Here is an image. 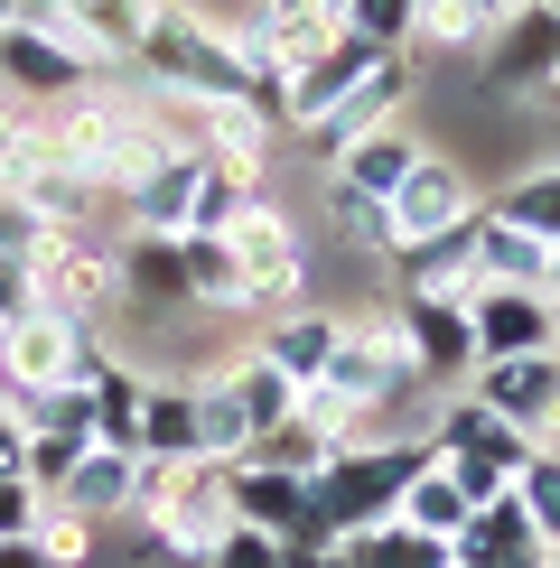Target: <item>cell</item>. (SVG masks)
Returning <instances> with one entry per match:
<instances>
[{"label":"cell","instance_id":"1","mask_svg":"<svg viewBox=\"0 0 560 568\" xmlns=\"http://www.w3.org/2000/svg\"><path fill=\"white\" fill-rule=\"evenodd\" d=\"M140 75H150V93H169V103H252V75L243 47H233V19L216 10H187V0H159L150 29H140Z\"/></svg>","mask_w":560,"mask_h":568},{"label":"cell","instance_id":"2","mask_svg":"<svg viewBox=\"0 0 560 568\" xmlns=\"http://www.w3.org/2000/svg\"><path fill=\"white\" fill-rule=\"evenodd\" d=\"M439 447L430 438H373V447H346L327 476H309V531H299V550H337L346 531L364 523H392L402 513L411 476H430Z\"/></svg>","mask_w":560,"mask_h":568},{"label":"cell","instance_id":"3","mask_svg":"<svg viewBox=\"0 0 560 568\" xmlns=\"http://www.w3.org/2000/svg\"><path fill=\"white\" fill-rule=\"evenodd\" d=\"M47 140H57V159L76 178H93L103 196H122V186L140 178V169H159L169 159V122H159V93L150 103H122V93H76V103L47 122Z\"/></svg>","mask_w":560,"mask_h":568},{"label":"cell","instance_id":"4","mask_svg":"<svg viewBox=\"0 0 560 568\" xmlns=\"http://www.w3.org/2000/svg\"><path fill=\"white\" fill-rule=\"evenodd\" d=\"M411 383H420V364H411V336H402V307H346L318 392H337L346 410L364 419V447H373V419H383Z\"/></svg>","mask_w":560,"mask_h":568},{"label":"cell","instance_id":"5","mask_svg":"<svg viewBox=\"0 0 560 568\" xmlns=\"http://www.w3.org/2000/svg\"><path fill=\"white\" fill-rule=\"evenodd\" d=\"M224 243H233V262H243V317L271 326V317H290V307H309V243H299V215L271 186L233 215Z\"/></svg>","mask_w":560,"mask_h":568},{"label":"cell","instance_id":"6","mask_svg":"<svg viewBox=\"0 0 560 568\" xmlns=\"http://www.w3.org/2000/svg\"><path fill=\"white\" fill-rule=\"evenodd\" d=\"M430 447H439V466L458 476L467 504H496V494L523 476V457H532V438H523V429H504V419L486 410L477 392H449V400L430 410Z\"/></svg>","mask_w":560,"mask_h":568},{"label":"cell","instance_id":"7","mask_svg":"<svg viewBox=\"0 0 560 568\" xmlns=\"http://www.w3.org/2000/svg\"><path fill=\"white\" fill-rule=\"evenodd\" d=\"M0 84L29 93V103H76V93L103 84V65L66 38V10H57V0H29V10L0 29Z\"/></svg>","mask_w":560,"mask_h":568},{"label":"cell","instance_id":"8","mask_svg":"<svg viewBox=\"0 0 560 568\" xmlns=\"http://www.w3.org/2000/svg\"><path fill=\"white\" fill-rule=\"evenodd\" d=\"M420 84H430V57H411V47H392V57H373L364 75H356V93H346L327 122H309L299 131V150L318 159V169H337L346 150H356L364 131H383V122H402V103H420Z\"/></svg>","mask_w":560,"mask_h":568},{"label":"cell","instance_id":"9","mask_svg":"<svg viewBox=\"0 0 560 568\" xmlns=\"http://www.w3.org/2000/svg\"><path fill=\"white\" fill-rule=\"evenodd\" d=\"M93 364H103V336L76 326V317H57V307L0 326V392H66V383L84 392Z\"/></svg>","mask_w":560,"mask_h":568},{"label":"cell","instance_id":"10","mask_svg":"<svg viewBox=\"0 0 560 568\" xmlns=\"http://www.w3.org/2000/svg\"><path fill=\"white\" fill-rule=\"evenodd\" d=\"M383 215H392V252H411V243H439V233H467V224L486 215V196H477V178H467V159L420 150Z\"/></svg>","mask_w":560,"mask_h":568},{"label":"cell","instance_id":"11","mask_svg":"<svg viewBox=\"0 0 560 568\" xmlns=\"http://www.w3.org/2000/svg\"><path fill=\"white\" fill-rule=\"evenodd\" d=\"M131 290H122V252L103 243V233H47V252H38V307H57V317H112Z\"/></svg>","mask_w":560,"mask_h":568},{"label":"cell","instance_id":"12","mask_svg":"<svg viewBox=\"0 0 560 568\" xmlns=\"http://www.w3.org/2000/svg\"><path fill=\"white\" fill-rule=\"evenodd\" d=\"M467 392H477L504 429H523L532 447H560V364H551V354H504V364H477V373H467Z\"/></svg>","mask_w":560,"mask_h":568},{"label":"cell","instance_id":"13","mask_svg":"<svg viewBox=\"0 0 560 568\" xmlns=\"http://www.w3.org/2000/svg\"><path fill=\"white\" fill-rule=\"evenodd\" d=\"M10 196H19V205H38V224H47V233H93V224H103V205H112L93 178H76V169L57 159L47 122H38V140H29V150H19V169H10Z\"/></svg>","mask_w":560,"mask_h":568},{"label":"cell","instance_id":"14","mask_svg":"<svg viewBox=\"0 0 560 568\" xmlns=\"http://www.w3.org/2000/svg\"><path fill=\"white\" fill-rule=\"evenodd\" d=\"M477 57H486V84H496V93H523V103L542 112V93H551V75H560V19L523 0L504 29L477 38Z\"/></svg>","mask_w":560,"mask_h":568},{"label":"cell","instance_id":"15","mask_svg":"<svg viewBox=\"0 0 560 568\" xmlns=\"http://www.w3.org/2000/svg\"><path fill=\"white\" fill-rule=\"evenodd\" d=\"M467 336H477V364H504V354H551L560 317L542 290H504V280H477L467 290Z\"/></svg>","mask_w":560,"mask_h":568},{"label":"cell","instance_id":"16","mask_svg":"<svg viewBox=\"0 0 560 568\" xmlns=\"http://www.w3.org/2000/svg\"><path fill=\"white\" fill-rule=\"evenodd\" d=\"M252 38H262V65L280 84L299 75V65H318L327 47L346 38V0H252Z\"/></svg>","mask_w":560,"mask_h":568},{"label":"cell","instance_id":"17","mask_svg":"<svg viewBox=\"0 0 560 568\" xmlns=\"http://www.w3.org/2000/svg\"><path fill=\"white\" fill-rule=\"evenodd\" d=\"M224 504H233V523L290 540V550H299V531H309V476H280V466H262V457L224 466Z\"/></svg>","mask_w":560,"mask_h":568},{"label":"cell","instance_id":"18","mask_svg":"<svg viewBox=\"0 0 560 568\" xmlns=\"http://www.w3.org/2000/svg\"><path fill=\"white\" fill-rule=\"evenodd\" d=\"M420 383H467L477 373V336H467V298H392Z\"/></svg>","mask_w":560,"mask_h":568},{"label":"cell","instance_id":"19","mask_svg":"<svg viewBox=\"0 0 560 568\" xmlns=\"http://www.w3.org/2000/svg\"><path fill=\"white\" fill-rule=\"evenodd\" d=\"M112 215H122V233H187V215H197V159L169 150L159 169H140L112 196Z\"/></svg>","mask_w":560,"mask_h":568},{"label":"cell","instance_id":"20","mask_svg":"<svg viewBox=\"0 0 560 568\" xmlns=\"http://www.w3.org/2000/svg\"><path fill=\"white\" fill-rule=\"evenodd\" d=\"M458 559H467V568H551V540L532 531V513L513 504V494H496V504H477V513H467Z\"/></svg>","mask_w":560,"mask_h":568},{"label":"cell","instance_id":"21","mask_svg":"<svg viewBox=\"0 0 560 568\" xmlns=\"http://www.w3.org/2000/svg\"><path fill=\"white\" fill-rule=\"evenodd\" d=\"M411 159H420L411 122H383V131H364L356 150H346L337 169H318V178H327V186H346V196H373V205H392V186L411 178Z\"/></svg>","mask_w":560,"mask_h":568},{"label":"cell","instance_id":"22","mask_svg":"<svg viewBox=\"0 0 560 568\" xmlns=\"http://www.w3.org/2000/svg\"><path fill=\"white\" fill-rule=\"evenodd\" d=\"M467 262H477V280H504V290H542V280H551V243H532L523 224H504L496 205H486V215L467 224Z\"/></svg>","mask_w":560,"mask_h":568},{"label":"cell","instance_id":"23","mask_svg":"<svg viewBox=\"0 0 560 568\" xmlns=\"http://www.w3.org/2000/svg\"><path fill=\"white\" fill-rule=\"evenodd\" d=\"M122 290L140 307H197L187 298V233H122Z\"/></svg>","mask_w":560,"mask_h":568},{"label":"cell","instance_id":"24","mask_svg":"<svg viewBox=\"0 0 560 568\" xmlns=\"http://www.w3.org/2000/svg\"><path fill=\"white\" fill-rule=\"evenodd\" d=\"M131 457H159V466H206L197 457V383H159L140 392V447Z\"/></svg>","mask_w":560,"mask_h":568},{"label":"cell","instance_id":"25","mask_svg":"<svg viewBox=\"0 0 560 568\" xmlns=\"http://www.w3.org/2000/svg\"><path fill=\"white\" fill-rule=\"evenodd\" d=\"M150 10H159V0H76V10H66V38H76L84 57L103 65V84H112V65H131V57H140V29H150Z\"/></svg>","mask_w":560,"mask_h":568},{"label":"cell","instance_id":"26","mask_svg":"<svg viewBox=\"0 0 560 568\" xmlns=\"http://www.w3.org/2000/svg\"><path fill=\"white\" fill-rule=\"evenodd\" d=\"M252 354H262V364H280L299 392L327 383V354H337V307H290V317H271Z\"/></svg>","mask_w":560,"mask_h":568},{"label":"cell","instance_id":"27","mask_svg":"<svg viewBox=\"0 0 560 568\" xmlns=\"http://www.w3.org/2000/svg\"><path fill=\"white\" fill-rule=\"evenodd\" d=\"M131 485H140V457H131V447H84V466L66 476L57 504H76L84 523H122V513H131Z\"/></svg>","mask_w":560,"mask_h":568},{"label":"cell","instance_id":"28","mask_svg":"<svg viewBox=\"0 0 560 568\" xmlns=\"http://www.w3.org/2000/svg\"><path fill=\"white\" fill-rule=\"evenodd\" d=\"M140 392H150V373H140V364H122V354L93 364V383H84V400H93V447H140Z\"/></svg>","mask_w":560,"mask_h":568},{"label":"cell","instance_id":"29","mask_svg":"<svg viewBox=\"0 0 560 568\" xmlns=\"http://www.w3.org/2000/svg\"><path fill=\"white\" fill-rule=\"evenodd\" d=\"M392 271H402V298H467V290H477L467 233H439V243H411V252H392Z\"/></svg>","mask_w":560,"mask_h":568},{"label":"cell","instance_id":"30","mask_svg":"<svg viewBox=\"0 0 560 568\" xmlns=\"http://www.w3.org/2000/svg\"><path fill=\"white\" fill-rule=\"evenodd\" d=\"M496 215H504V224H523L532 243H551V252H560V159H523V169L504 178Z\"/></svg>","mask_w":560,"mask_h":568},{"label":"cell","instance_id":"31","mask_svg":"<svg viewBox=\"0 0 560 568\" xmlns=\"http://www.w3.org/2000/svg\"><path fill=\"white\" fill-rule=\"evenodd\" d=\"M224 392L243 400V419H252V447H262V438L280 429V419L299 410V383H290L280 364H262V354H233V364H224Z\"/></svg>","mask_w":560,"mask_h":568},{"label":"cell","instance_id":"32","mask_svg":"<svg viewBox=\"0 0 560 568\" xmlns=\"http://www.w3.org/2000/svg\"><path fill=\"white\" fill-rule=\"evenodd\" d=\"M197 457L206 466L252 457V419H243V400L224 392V373H197Z\"/></svg>","mask_w":560,"mask_h":568},{"label":"cell","instance_id":"33","mask_svg":"<svg viewBox=\"0 0 560 568\" xmlns=\"http://www.w3.org/2000/svg\"><path fill=\"white\" fill-rule=\"evenodd\" d=\"M337 550L356 559V568H449V559H458L449 540H420L411 523H364V531H346Z\"/></svg>","mask_w":560,"mask_h":568},{"label":"cell","instance_id":"34","mask_svg":"<svg viewBox=\"0 0 560 568\" xmlns=\"http://www.w3.org/2000/svg\"><path fill=\"white\" fill-rule=\"evenodd\" d=\"M252 457H262V466H280V476H327V466L346 457V438L327 429V419H309V410H290V419H280V429H271L262 447H252Z\"/></svg>","mask_w":560,"mask_h":568},{"label":"cell","instance_id":"35","mask_svg":"<svg viewBox=\"0 0 560 568\" xmlns=\"http://www.w3.org/2000/svg\"><path fill=\"white\" fill-rule=\"evenodd\" d=\"M467 513H477V504L458 494V476H449V466H430V476H411V494H402V513H392V523H411L420 540H449V550H458Z\"/></svg>","mask_w":560,"mask_h":568},{"label":"cell","instance_id":"36","mask_svg":"<svg viewBox=\"0 0 560 568\" xmlns=\"http://www.w3.org/2000/svg\"><path fill=\"white\" fill-rule=\"evenodd\" d=\"M187 298H197V307H233V317H243V262H233L224 233H187Z\"/></svg>","mask_w":560,"mask_h":568},{"label":"cell","instance_id":"37","mask_svg":"<svg viewBox=\"0 0 560 568\" xmlns=\"http://www.w3.org/2000/svg\"><path fill=\"white\" fill-rule=\"evenodd\" d=\"M262 196L252 178H233V169H216V159H197V215H187V233H233V215Z\"/></svg>","mask_w":560,"mask_h":568},{"label":"cell","instance_id":"38","mask_svg":"<svg viewBox=\"0 0 560 568\" xmlns=\"http://www.w3.org/2000/svg\"><path fill=\"white\" fill-rule=\"evenodd\" d=\"M504 494L532 513V531H542L551 550H560V447H532V457H523V476H513Z\"/></svg>","mask_w":560,"mask_h":568},{"label":"cell","instance_id":"39","mask_svg":"<svg viewBox=\"0 0 560 568\" xmlns=\"http://www.w3.org/2000/svg\"><path fill=\"white\" fill-rule=\"evenodd\" d=\"M93 531H103V523H84L76 504H38V531H29V540H38L47 568H84V559H93Z\"/></svg>","mask_w":560,"mask_h":568},{"label":"cell","instance_id":"40","mask_svg":"<svg viewBox=\"0 0 560 568\" xmlns=\"http://www.w3.org/2000/svg\"><path fill=\"white\" fill-rule=\"evenodd\" d=\"M458 47H477V19L458 0H411V57H458Z\"/></svg>","mask_w":560,"mask_h":568},{"label":"cell","instance_id":"41","mask_svg":"<svg viewBox=\"0 0 560 568\" xmlns=\"http://www.w3.org/2000/svg\"><path fill=\"white\" fill-rule=\"evenodd\" d=\"M346 38L373 47V57L411 47V0H346Z\"/></svg>","mask_w":560,"mask_h":568},{"label":"cell","instance_id":"42","mask_svg":"<svg viewBox=\"0 0 560 568\" xmlns=\"http://www.w3.org/2000/svg\"><path fill=\"white\" fill-rule=\"evenodd\" d=\"M327 224H337L356 252H383V262H392V215H383L373 196H346V186H327Z\"/></svg>","mask_w":560,"mask_h":568},{"label":"cell","instance_id":"43","mask_svg":"<svg viewBox=\"0 0 560 568\" xmlns=\"http://www.w3.org/2000/svg\"><path fill=\"white\" fill-rule=\"evenodd\" d=\"M84 447H93V438H29V466H19V476H29L47 504H57V494H66V476L84 466Z\"/></svg>","mask_w":560,"mask_h":568},{"label":"cell","instance_id":"44","mask_svg":"<svg viewBox=\"0 0 560 568\" xmlns=\"http://www.w3.org/2000/svg\"><path fill=\"white\" fill-rule=\"evenodd\" d=\"M206 568H290V540H271V531H252V523H233L216 550H206Z\"/></svg>","mask_w":560,"mask_h":568},{"label":"cell","instance_id":"45","mask_svg":"<svg viewBox=\"0 0 560 568\" xmlns=\"http://www.w3.org/2000/svg\"><path fill=\"white\" fill-rule=\"evenodd\" d=\"M47 252V224H38V205H19L10 186H0V262H38Z\"/></svg>","mask_w":560,"mask_h":568},{"label":"cell","instance_id":"46","mask_svg":"<svg viewBox=\"0 0 560 568\" xmlns=\"http://www.w3.org/2000/svg\"><path fill=\"white\" fill-rule=\"evenodd\" d=\"M38 504H47V494L29 476H0V540H29L38 531Z\"/></svg>","mask_w":560,"mask_h":568},{"label":"cell","instance_id":"47","mask_svg":"<svg viewBox=\"0 0 560 568\" xmlns=\"http://www.w3.org/2000/svg\"><path fill=\"white\" fill-rule=\"evenodd\" d=\"M38 317V262H0V326Z\"/></svg>","mask_w":560,"mask_h":568},{"label":"cell","instance_id":"48","mask_svg":"<svg viewBox=\"0 0 560 568\" xmlns=\"http://www.w3.org/2000/svg\"><path fill=\"white\" fill-rule=\"evenodd\" d=\"M29 140H38V122L0 103V186H10V169H19V150H29Z\"/></svg>","mask_w":560,"mask_h":568},{"label":"cell","instance_id":"49","mask_svg":"<svg viewBox=\"0 0 560 568\" xmlns=\"http://www.w3.org/2000/svg\"><path fill=\"white\" fill-rule=\"evenodd\" d=\"M458 10H467V19H477V38H486V29H504V19H513V10H523V0H458Z\"/></svg>","mask_w":560,"mask_h":568},{"label":"cell","instance_id":"50","mask_svg":"<svg viewBox=\"0 0 560 568\" xmlns=\"http://www.w3.org/2000/svg\"><path fill=\"white\" fill-rule=\"evenodd\" d=\"M0 568H47V559H38V540H0Z\"/></svg>","mask_w":560,"mask_h":568},{"label":"cell","instance_id":"51","mask_svg":"<svg viewBox=\"0 0 560 568\" xmlns=\"http://www.w3.org/2000/svg\"><path fill=\"white\" fill-rule=\"evenodd\" d=\"M542 298H551V317H560V252H551V280H542Z\"/></svg>","mask_w":560,"mask_h":568},{"label":"cell","instance_id":"52","mask_svg":"<svg viewBox=\"0 0 560 568\" xmlns=\"http://www.w3.org/2000/svg\"><path fill=\"white\" fill-rule=\"evenodd\" d=\"M532 10H551V19H560V0H532Z\"/></svg>","mask_w":560,"mask_h":568},{"label":"cell","instance_id":"53","mask_svg":"<svg viewBox=\"0 0 560 568\" xmlns=\"http://www.w3.org/2000/svg\"><path fill=\"white\" fill-rule=\"evenodd\" d=\"M449 568H467V559H449Z\"/></svg>","mask_w":560,"mask_h":568},{"label":"cell","instance_id":"54","mask_svg":"<svg viewBox=\"0 0 560 568\" xmlns=\"http://www.w3.org/2000/svg\"><path fill=\"white\" fill-rule=\"evenodd\" d=\"M551 568H560V559H551Z\"/></svg>","mask_w":560,"mask_h":568},{"label":"cell","instance_id":"55","mask_svg":"<svg viewBox=\"0 0 560 568\" xmlns=\"http://www.w3.org/2000/svg\"><path fill=\"white\" fill-rule=\"evenodd\" d=\"M551 559H560V550H551Z\"/></svg>","mask_w":560,"mask_h":568}]
</instances>
